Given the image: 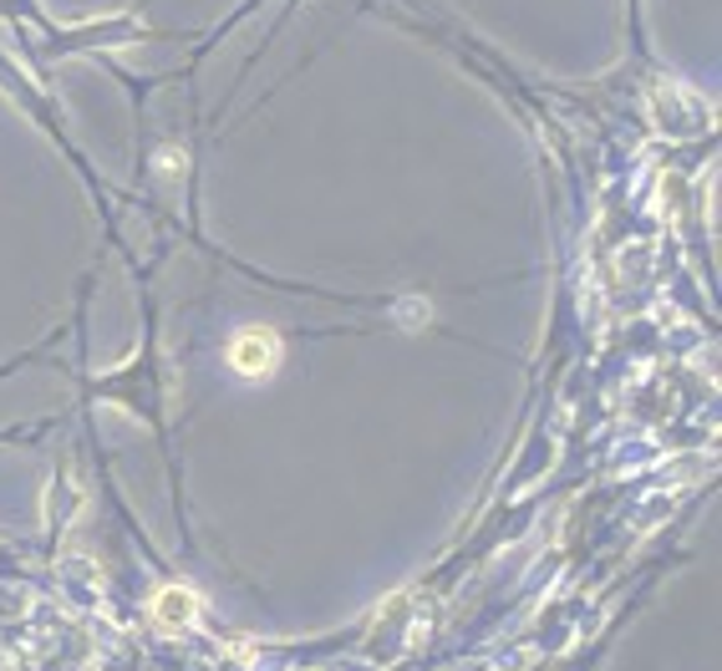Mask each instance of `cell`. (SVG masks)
Returning a JSON list of instances; mask_svg holds the SVG:
<instances>
[{"instance_id":"cell-2","label":"cell","mask_w":722,"mask_h":671,"mask_svg":"<svg viewBox=\"0 0 722 671\" xmlns=\"http://www.w3.org/2000/svg\"><path fill=\"white\" fill-rule=\"evenodd\" d=\"M153 620H163V626H188V620H198V595L188 591V585H163V591L153 595Z\"/></svg>"},{"instance_id":"cell-1","label":"cell","mask_w":722,"mask_h":671,"mask_svg":"<svg viewBox=\"0 0 722 671\" xmlns=\"http://www.w3.org/2000/svg\"><path fill=\"white\" fill-rule=\"evenodd\" d=\"M229 367L239 371V377H245V382H270V377H276L280 371V336L270 326H245V331H235V336H229Z\"/></svg>"}]
</instances>
